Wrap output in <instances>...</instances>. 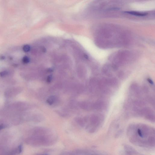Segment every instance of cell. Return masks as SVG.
I'll use <instances>...</instances> for the list:
<instances>
[{"label": "cell", "instance_id": "6", "mask_svg": "<svg viewBox=\"0 0 155 155\" xmlns=\"http://www.w3.org/2000/svg\"><path fill=\"white\" fill-rule=\"evenodd\" d=\"M7 74L8 73L7 71H4L0 73V76L1 77H5V76H7Z\"/></svg>", "mask_w": 155, "mask_h": 155}, {"label": "cell", "instance_id": "5", "mask_svg": "<svg viewBox=\"0 0 155 155\" xmlns=\"http://www.w3.org/2000/svg\"><path fill=\"white\" fill-rule=\"evenodd\" d=\"M23 61L24 63H27L29 62V58L27 56H25L23 58Z\"/></svg>", "mask_w": 155, "mask_h": 155}, {"label": "cell", "instance_id": "9", "mask_svg": "<svg viewBox=\"0 0 155 155\" xmlns=\"http://www.w3.org/2000/svg\"><path fill=\"white\" fill-rule=\"evenodd\" d=\"M42 51L43 52H45L46 51V48H42Z\"/></svg>", "mask_w": 155, "mask_h": 155}, {"label": "cell", "instance_id": "10", "mask_svg": "<svg viewBox=\"0 0 155 155\" xmlns=\"http://www.w3.org/2000/svg\"><path fill=\"white\" fill-rule=\"evenodd\" d=\"M86 58H88V56H87V55H85L84 56Z\"/></svg>", "mask_w": 155, "mask_h": 155}, {"label": "cell", "instance_id": "8", "mask_svg": "<svg viewBox=\"0 0 155 155\" xmlns=\"http://www.w3.org/2000/svg\"><path fill=\"white\" fill-rule=\"evenodd\" d=\"M4 128V126L3 124L0 125V131L3 129Z\"/></svg>", "mask_w": 155, "mask_h": 155}, {"label": "cell", "instance_id": "2", "mask_svg": "<svg viewBox=\"0 0 155 155\" xmlns=\"http://www.w3.org/2000/svg\"><path fill=\"white\" fill-rule=\"evenodd\" d=\"M21 92V89L19 88H11L7 90L5 92V97L7 98H10L19 93Z\"/></svg>", "mask_w": 155, "mask_h": 155}, {"label": "cell", "instance_id": "4", "mask_svg": "<svg viewBox=\"0 0 155 155\" xmlns=\"http://www.w3.org/2000/svg\"><path fill=\"white\" fill-rule=\"evenodd\" d=\"M31 49L30 46L29 45H24L23 47V50L25 52H28L30 51Z\"/></svg>", "mask_w": 155, "mask_h": 155}, {"label": "cell", "instance_id": "11", "mask_svg": "<svg viewBox=\"0 0 155 155\" xmlns=\"http://www.w3.org/2000/svg\"><path fill=\"white\" fill-rule=\"evenodd\" d=\"M48 155V154H43L40 155Z\"/></svg>", "mask_w": 155, "mask_h": 155}, {"label": "cell", "instance_id": "1", "mask_svg": "<svg viewBox=\"0 0 155 155\" xmlns=\"http://www.w3.org/2000/svg\"><path fill=\"white\" fill-rule=\"evenodd\" d=\"M130 128L128 134L132 142L140 146H155V131L152 128L144 125Z\"/></svg>", "mask_w": 155, "mask_h": 155}, {"label": "cell", "instance_id": "7", "mask_svg": "<svg viewBox=\"0 0 155 155\" xmlns=\"http://www.w3.org/2000/svg\"><path fill=\"white\" fill-rule=\"evenodd\" d=\"M23 150V147L21 145H20L18 147V151L19 153H21Z\"/></svg>", "mask_w": 155, "mask_h": 155}, {"label": "cell", "instance_id": "3", "mask_svg": "<svg viewBox=\"0 0 155 155\" xmlns=\"http://www.w3.org/2000/svg\"><path fill=\"white\" fill-rule=\"evenodd\" d=\"M125 13L127 14H131V15H136L137 16H145L147 15L146 13H142V12H139L135 11H126L125 12Z\"/></svg>", "mask_w": 155, "mask_h": 155}]
</instances>
